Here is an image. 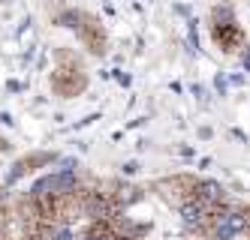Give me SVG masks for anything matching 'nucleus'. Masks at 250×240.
I'll return each mask as SVG.
<instances>
[{"instance_id": "1", "label": "nucleus", "mask_w": 250, "mask_h": 240, "mask_svg": "<svg viewBox=\"0 0 250 240\" xmlns=\"http://www.w3.org/2000/svg\"><path fill=\"white\" fill-rule=\"evenodd\" d=\"M208 30H211V42L217 45L223 54H238V51L247 45L244 27L238 24V18L232 15V9H226V6H217V9L211 12Z\"/></svg>"}, {"instance_id": "2", "label": "nucleus", "mask_w": 250, "mask_h": 240, "mask_svg": "<svg viewBox=\"0 0 250 240\" xmlns=\"http://www.w3.org/2000/svg\"><path fill=\"white\" fill-rule=\"evenodd\" d=\"M61 24L73 27L82 36V42L91 48V54H105V30H103V24L97 21L94 15L79 12V9H66L61 15Z\"/></svg>"}, {"instance_id": "3", "label": "nucleus", "mask_w": 250, "mask_h": 240, "mask_svg": "<svg viewBox=\"0 0 250 240\" xmlns=\"http://www.w3.org/2000/svg\"><path fill=\"white\" fill-rule=\"evenodd\" d=\"M58 60H61V66L55 69V75H51V87H55V93H61V96H79L82 90H84V84H87V75H84V69H82V63L73 57V54H58Z\"/></svg>"}, {"instance_id": "4", "label": "nucleus", "mask_w": 250, "mask_h": 240, "mask_svg": "<svg viewBox=\"0 0 250 240\" xmlns=\"http://www.w3.org/2000/svg\"><path fill=\"white\" fill-rule=\"evenodd\" d=\"M157 192L163 195L169 204L184 207L187 201H193V198H196V192H199V180H196V177H184V174H178V177H166V180H160V183H157Z\"/></svg>"}, {"instance_id": "5", "label": "nucleus", "mask_w": 250, "mask_h": 240, "mask_svg": "<svg viewBox=\"0 0 250 240\" xmlns=\"http://www.w3.org/2000/svg\"><path fill=\"white\" fill-rule=\"evenodd\" d=\"M51 159H55V156H51V153H30V156H24V159H19V162H15L12 165V171H9V177H6V183H15V180H19V177H24L27 171H30V165H42V162H51Z\"/></svg>"}, {"instance_id": "6", "label": "nucleus", "mask_w": 250, "mask_h": 240, "mask_svg": "<svg viewBox=\"0 0 250 240\" xmlns=\"http://www.w3.org/2000/svg\"><path fill=\"white\" fill-rule=\"evenodd\" d=\"M82 240H115V234L109 228V219H94L91 228L82 234Z\"/></svg>"}]
</instances>
